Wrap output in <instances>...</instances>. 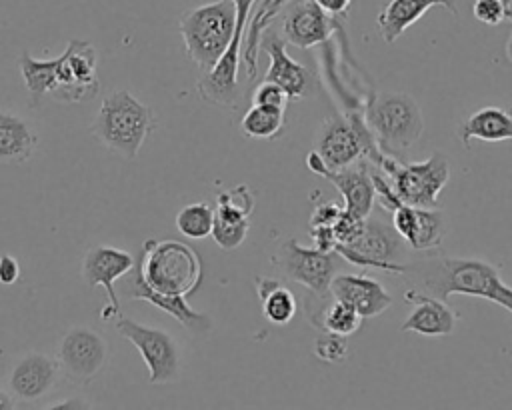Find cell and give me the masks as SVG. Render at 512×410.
<instances>
[{"label":"cell","instance_id":"cell-1","mask_svg":"<svg viewBox=\"0 0 512 410\" xmlns=\"http://www.w3.org/2000/svg\"><path fill=\"white\" fill-rule=\"evenodd\" d=\"M402 276L410 288L448 300L450 296L484 298L512 314V286H508L498 268L484 258L460 256H420L404 262Z\"/></svg>","mask_w":512,"mask_h":410},{"label":"cell","instance_id":"cell-2","mask_svg":"<svg viewBox=\"0 0 512 410\" xmlns=\"http://www.w3.org/2000/svg\"><path fill=\"white\" fill-rule=\"evenodd\" d=\"M154 128L156 120L152 110L126 88L112 90L102 100L90 124L92 136L126 160L138 156L144 140Z\"/></svg>","mask_w":512,"mask_h":410},{"label":"cell","instance_id":"cell-3","mask_svg":"<svg viewBox=\"0 0 512 410\" xmlns=\"http://www.w3.org/2000/svg\"><path fill=\"white\" fill-rule=\"evenodd\" d=\"M188 58L204 72L212 70L226 52L236 30V2L214 0L190 8L178 20Z\"/></svg>","mask_w":512,"mask_h":410},{"label":"cell","instance_id":"cell-4","mask_svg":"<svg viewBox=\"0 0 512 410\" xmlns=\"http://www.w3.org/2000/svg\"><path fill=\"white\" fill-rule=\"evenodd\" d=\"M136 268L154 292L170 296L192 294L202 278L200 256L178 240H146Z\"/></svg>","mask_w":512,"mask_h":410},{"label":"cell","instance_id":"cell-5","mask_svg":"<svg viewBox=\"0 0 512 410\" xmlns=\"http://www.w3.org/2000/svg\"><path fill=\"white\" fill-rule=\"evenodd\" d=\"M364 118L380 152L390 156L412 148L424 132L420 104L406 92H378Z\"/></svg>","mask_w":512,"mask_h":410},{"label":"cell","instance_id":"cell-6","mask_svg":"<svg viewBox=\"0 0 512 410\" xmlns=\"http://www.w3.org/2000/svg\"><path fill=\"white\" fill-rule=\"evenodd\" d=\"M390 180L400 202L418 208H438V196L450 180V162L436 150L422 162L400 164L394 156L384 154L374 164Z\"/></svg>","mask_w":512,"mask_h":410},{"label":"cell","instance_id":"cell-7","mask_svg":"<svg viewBox=\"0 0 512 410\" xmlns=\"http://www.w3.org/2000/svg\"><path fill=\"white\" fill-rule=\"evenodd\" d=\"M116 330L142 356L148 368L150 384H172L182 374V348L172 332L136 322L132 318H118Z\"/></svg>","mask_w":512,"mask_h":410},{"label":"cell","instance_id":"cell-8","mask_svg":"<svg viewBox=\"0 0 512 410\" xmlns=\"http://www.w3.org/2000/svg\"><path fill=\"white\" fill-rule=\"evenodd\" d=\"M314 150L320 154L328 170H342L360 162L364 156L376 164L382 156L370 130L366 132L356 120H346L342 116H330L322 122Z\"/></svg>","mask_w":512,"mask_h":410},{"label":"cell","instance_id":"cell-9","mask_svg":"<svg viewBox=\"0 0 512 410\" xmlns=\"http://www.w3.org/2000/svg\"><path fill=\"white\" fill-rule=\"evenodd\" d=\"M408 244L402 240V236L390 228L388 224L366 218L362 232L346 244H336V252L342 260L356 264V266H370L380 268L384 272L402 274L404 270V248Z\"/></svg>","mask_w":512,"mask_h":410},{"label":"cell","instance_id":"cell-10","mask_svg":"<svg viewBox=\"0 0 512 410\" xmlns=\"http://www.w3.org/2000/svg\"><path fill=\"white\" fill-rule=\"evenodd\" d=\"M236 2V30L234 36L216 62V66L200 76L196 82L198 94L216 106L236 108L240 100V86H238V66H240V52H242V36L248 28V16L256 0H234Z\"/></svg>","mask_w":512,"mask_h":410},{"label":"cell","instance_id":"cell-11","mask_svg":"<svg viewBox=\"0 0 512 410\" xmlns=\"http://www.w3.org/2000/svg\"><path fill=\"white\" fill-rule=\"evenodd\" d=\"M340 254L336 250L306 248L294 238H288L278 254L272 256V264L280 274L296 284H302L310 294H330V282L338 274Z\"/></svg>","mask_w":512,"mask_h":410},{"label":"cell","instance_id":"cell-12","mask_svg":"<svg viewBox=\"0 0 512 410\" xmlns=\"http://www.w3.org/2000/svg\"><path fill=\"white\" fill-rule=\"evenodd\" d=\"M98 52L88 40H70L56 56V84L50 96L64 104H76L94 98L100 88L96 74Z\"/></svg>","mask_w":512,"mask_h":410},{"label":"cell","instance_id":"cell-13","mask_svg":"<svg viewBox=\"0 0 512 410\" xmlns=\"http://www.w3.org/2000/svg\"><path fill=\"white\" fill-rule=\"evenodd\" d=\"M62 376L76 384H92L108 364V342L90 326H72L56 352Z\"/></svg>","mask_w":512,"mask_h":410},{"label":"cell","instance_id":"cell-14","mask_svg":"<svg viewBox=\"0 0 512 410\" xmlns=\"http://www.w3.org/2000/svg\"><path fill=\"white\" fill-rule=\"evenodd\" d=\"M134 268H136V260L124 248L98 244L84 254L82 266H80L82 280L90 288L102 286L108 294V306L100 310V320L120 318V298L114 290V284L118 282V278L128 276Z\"/></svg>","mask_w":512,"mask_h":410},{"label":"cell","instance_id":"cell-15","mask_svg":"<svg viewBox=\"0 0 512 410\" xmlns=\"http://www.w3.org/2000/svg\"><path fill=\"white\" fill-rule=\"evenodd\" d=\"M306 166L310 172L330 180L344 200V212L356 218H368L376 200V188L368 162H356L342 170H328L316 150L308 152Z\"/></svg>","mask_w":512,"mask_h":410},{"label":"cell","instance_id":"cell-16","mask_svg":"<svg viewBox=\"0 0 512 410\" xmlns=\"http://www.w3.org/2000/svg\"><path fill=\"white\" fill-rule=\"evenodd\" d=\"M60 376L58 358L32 350L14 360L8 372V390L16 400L36 402L56 388Z\"/></svg>","mask_w":512,"mask_h":410},{"label":"cell","instance_id":"cell-17","mask_svg":"<svg viewBox=\"0 0 512 410\" xmlns=\"http://www.w3.org/2000/svg\"><path fill=\"white\" fill-rule=\"evenodd\" d=\"M336 16L326 14L312 0H290L282 16V38L298 48H312L332 36Z\"/></svg>","mask_w":512,"mask_h":410},{"label":"cell","instance_id":"cell-18","mask_svg":"<svg viewBox=\"0 0 512 410\" xmlns=\"http://www.w3.org/2000/svg\"><path fill=\"white\" fill-rule=\"evenodd\" d=\"M392 226L412 250H430L442 244L448 222L438 208L398 204L392 210Z\"/></svg>","mask_w":512,"mask_h":410},{"label":"cell","instance_id":"cell-19","mask_svg":"<svg viewBox=\"0 0 512 410\" xmlns=\"http://www.w3.org/2000/svg\"><path fill=\"white\" fill-rule=\"evenodd\" d=\"M404 300L412 304V310L400 326L402 332H414L422 336H450L454 332L458 314L448 306L446 300L414 288H406Z\"/></svg>","mask_w":512,"mask_h":410},{"label":"cell","instance_id":"cell-20","mask_svg":"<svg viewBox=\"0 0 512 410\" xmlns=\"http://www.w3.org/2000/svg\"><path fill=\"white\" fill-rule=\"evenodd\" d=\"M330 294L350 304L362 318H374L392 304V294L376 278L362 274H336Z\"/></svg>","mask_w":512,"mask_h":410},{"label":"cell","instance_id":"cell-21","mask_svg":"<svg viewBox=\"0 0 512 410\" xmlns=\"http://www.w3.org/2000/svg\"><path fill=\"white\" fill-rule=\"evenodd\" d=\"M270 58V66L266 70L264 80L278 84L286 90L290 98H302L310 90V74L308 68L286 52V40L280 38L276 32H264L262 46Z\"/></svg>","mask_w":512,"mask_h":410},{"label":"cell","instance_id":"cell-22","mask_svg":"<svg viewBox=\"0 0 512 410\" xmlns=\"http://www.w3.org/2000/svg\"><path fill=\"white\" fill-rule=\"evenodd\" d=\"M432 8H444L450 14L458 16V6L454 0H388L376 16V28L380 38L386 44H394Z\"/></svg>","mask_w":512,"mask_h":410},{"label":"cell","instance_id":"cell-23","mask_svg":"<svg viewBox=\"0 0 512 410\" xmlns=\"http://www.w3.org/2000/svg\"><path fill=\"white\" fill-rule=\"evenodd\" d=\"M126 296L130 300H146L150 304H154L156 308L164 310L166 314H170L174 320H178L180 324H184L190 332L194 334H204L212 328V320L208 314L204 312H196L188 302H186V296H170V294H160V292H154L140 276L138 268L132 270V276L130 280L126 282V288H124Z\"/></svg>","mask_w":512,"mask_h":410},{"label":"cell","instance_id":"cell-24","mask_svg":"<svg viewBox=\"0 0 512 410\" xmlns=\"http://www.w3.org/2000/svg\"><path fill=\"white\" fill-rule=\"evenodd\" d=\"M458 138L466 150H470L472 140H512V112L502 106H482L458 124Z\"/></svg>","mask_w":512,"mask_h":410},{"label":"cell","instance_id":"cell-25","mask_svg":"<svg viewBox=\"0 0 512 410\" xmlns=\"http://www.w3.org/2000/svg\"><path fill=\"white\" fill-rule=\"evenodd\" d=\"M38 142L40 136L26 118L0 110V162L22 164L30 160Z\"/></svg>","mask_w":512,"mask_h":410},{"label":"cell","instance_id":"cell-26","mask_svg":"<svg viewBox=\"0 0 512 410\" xmlns=\"http://www.w3.org/2000/svg\"><path fill=\"white\" fill-rule=\"evenodd\" d=\"M318 300V308L308 304V318L316 328L324 332L350 336L362 326L364 318L344 300H338L332 294H318Z\"/></svg>","mask_w":512,"mask_h":410},{"label":"cell","instance_id":"cell-27","mask_svg":"<svg viewBox=\"0 0 512 410\" xmlns=\"http://www.w3.org/2000/svg\"><path fill=\"white\" fill-rule=\"evenodd\" d=\"M256 292L260 298L262 314L270 324L284 326L294 318L296 298L280 280L256 276Z\"/></svg>","mask_w":512,"mask_h":410},{"label":"cell","instance_id":"cell-28","mask_svg":"<svg viewBox=\"0 0 512 410\" xmlns=\"http://www.w3.org/2000/svg\"><path fill=\"white\" fill-rule=\"evenodd\" d=\"M290 0H262L256 8L252 20L248 22V38L244 46V66H246V78L252 80L258 70V52L262 46V36L268 28V24L276 18V14L288 4Z\"/></svg>","mask_w":512,"mask_h":410},{"label":"cell","instance_id":"cell-29","mask_svg":"<svg viewBox=\"0 0 512 410\" xmlns=\"http://www.w3.org/2000/svg\"><path fill=\"white\" fill-rule=\"evenodd\" d=\"M18 68L24 80V86L30 94L32 104L36 106L44 94H50L56 84V58L38 60L30 52H22L18 58Z\"/></svg>","mask_w":512,"mask_h":410},{"label":"cell","instance_id":"cell-30","mask_svg":"<svg viewBox=\"0 0 512 410\" xmlns=\"http://www.w3.org/2000/svg\"><path fill=\"white\" fill-rule=\"evenodd\" d=\"M284 128V110L252 104L240 120V130L252 140H272Z\"/></svg>","mask_w":512,"mask_h":410},{"label":"cell","instance_id":"cell-31","mask_svg":"<svg viewBox=\"0 0 512 410\" xmlns=\"http://www.w3.org/2000/svg\"><path fill=\"white\" fill-rule=\"evenodd\" d=\"M250 216H240L214 206V226L212 238L222 250H236L248 236Z\"/></svg>","mask_w":512,"mask_h":410},{"label":"cell","instance_id":"cell-32","mask_svg":"<svg viewBox=\"0 0 512 410\" xmlns=\"http://www.w3.org/2000/svg\"><path fill=\"white\" fill-rule=\"evenodd\" d=\"M214 208L208 202H192L178 210L176 228L180 234L192 240H202L212 234Z\"/></svg>","mask_w":512,"mask_h":410},{"label":"cell","instance_id":"cell-33","mask_svg":"<svg viewBox=\"0 0 512 410\" xmlns=\"http://www.w3.org/2000/svg\"><path fill=\"white\" fill-rule=\"evenodd\" d=\"M216 208L250 216L254 210V192L248 184H238L234 188H218L216 190Z\"/></svg>","mask_w":512,"mask_h":410},{"label":"cell","instance_id":"cell-34","mask_svg":"<svg viewBox=\"0 0 512 410\" xmlns=\"http://www.w3.org/2000/svg\"><path fill=\"white\" fill-rule=\"evenodd\" d=\"M314 354L322 362H342L348 356V342L346 336L334 334V332H324L316 338L314 342Z\"/></svg>","mask_w":512,"mask_h":410},{"label":"cell","instance_id":"cell-35","mask_svg":"<svg viewBox=\"0 0 512 410\" xmlns=\"http://www.w3.org/2000/svg\"><path fill=\"white\" fill-rule=\"evenodd\" d=\"M288 100H290V96L286 94V90L280 88L274 82H268V80L258 84V88L252 94V104L268 106V108H278V110H284V112H286Z\"/></svg>","mask_w":512,"mask_h":410},{"label":"cell","instance_id":"cell-36","mask_svg":"<svg viewBox=\"0 0 512 410\" xmlns=\"http://www.w3.org/2000/svg\"><path fill=\"white\" fill-rule=\"evenodd\" d=\"M472 14L478 22L486 26H498L502 24V20H506L502 0H474Z\"/></svg>","mask_w":512,"mask_h":410},{"label":"cell","instance_id":"cell-37","mask_svg":"<svg viewBox=\"0 0 512 410\" xmlns=\"http://www.w3.org/2000/svg\"><path fill=\"white\" fill-rule=\"evenodd\" d=\"M342 208H338L336 204H320L314 208L312 216H310V228L314 226H332L336 222V218L340 216Z\"/></svg>","mask_w":512,"mask_h":410},{"label":"cell","instance_id":"cell-38","mask_svg":"<svg viewBox=\"0 0 512 410\" xmlns=\"http://www.w3.org/2000/svg\"><path fill=\"white\" fill-rule=\"evenodd\" d=\"M20 278V264L14 256L2 254L0 256V284L10 286Z\"/></svg>","mask_w":512,"mask_h":410},{"label":"cell","instance_id":"cell-39","mask_svg":"<svg viewBox=\"0 0 512 410\" xmlns=\"http://www.w3.org/2000/svg\"><path fill=\"white\" fill-rule=\"evenodd\" d=\"M316 6H320L330 16H346L352 0H312Z\"/></svg>","mask_w":512,"mask_h":410},{"label":"cell","instance_id":"cell-40","mask_svg":"<svg viewBox=\"0 0 512 410\" xmlns=\"http://www.w3.org/2000/svg\"><path fill=\"white\" fill-rule=\"evenodd\" d=\"M90 404L80 400V398H66V400H56V402H50L46 408L50 410H56V408H88Z\"/></svg>","mask_w":512,"mask_h":410},{"label":"cell","instance_id":"cell-41","mask_svg":"<svg viewBox=\"0 0 512 410\" xmlns=\"http://www.w3.org/2000/svg\"><path fill=\"white\" fill-rule=\"evenodd\" d=\"M12 408H16V398L12 396V392H6L0 386V410H12Z\"/></svg>","mask_w":512,"mask_h":410},{"label":"cell","instance_id":"cell-42","mask_svg":"<svg viewBox=\"0 0 512 410\" xmlns=\"http://www.w3.org/2000/svg\"><path fill=\"white\" fill-rule=\"evenodd\" d=\"M502 6H504V16L512 20V0H502Z\"/></svg>","mask_w":512,"mask_h":410},{"label":"cell","instance_id":"cell-43","mask_svg":"<svg viewBox=\"0 0 512 410\" xmlns=\"http://www.w3.org/2000/svg\"><path fill=\"white\" fill-rule=\"evenodd\" d=\"M506 58L512 62V32H510V38L506 42Z\"/></svg>","mask_w":512,"mask_h":410}]
</instances>
